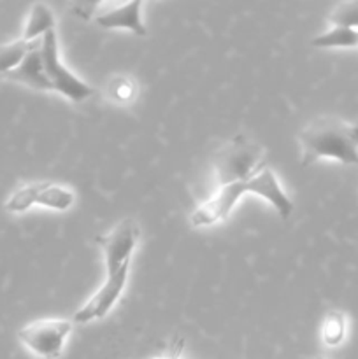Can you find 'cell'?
Returning <instances> with one entry per match:
<instances>
[{
	"label": "cell",
	"mask_w": 358,
	"mask_h": 359,
	"mask_svg": "<svg viewBox=\"0 0 358 359\" xmlns=\"http://www.w3.org/2000/svg\"><path fill=\"white\" fill-rule=\"evenodd\" d=\"M183 347H185V340L183 339H174V342L168 346L167 353L160 354V356H154L151 359H181V353H183Z\"/></svg>",
	"instance_id": "cell-17"
},
{
	"label": "cell",
	"mask_w": 358,
	"mask_h": 359,
	"mask_svg": "<svg viewBox=\"0 0 358 359\" xmlns=\"http://www.w3.org/2000/svg\"><path fill=\"white\" fill-rule=\"evenodd\" d=\"M41 58L53 91L63 95V97L69 98L70 102H76V104L84 102L93 95V88L90 84L84 83L83 79H79L76 74H72L63 65L62 58H60V44L56 30H49L42 37Z\"/></svg>",
	"instance_id": "cell-4"
},
{
	"label": "cell",
	"mask_w": 358,
	"mask_h": 359,
	"mask_svg": "<svg viewBox=\"0 0 358 359\" xmlns=\"http://www.w3.org/2000/svg\"><path fill=\"white\" fill-rule=\"evenodd\" d=\"M311 46L319 49L358 48V30L343 27H330L326 32L316 35L311 41Z\"/></svg>",
	"instance_id": "cell-14"
},
{
	"label": "cell",
	"mask_w": 358,
	"mask_h": 359,
	"mask_svg": "<svg viewBox=\"0 0 358 359\" xmlns=\"http://www.w3.org/2000/svg\"><path fill=\"white\" fill-rule=\"evenodd\" d=\"M329 23L332 27L358 30V0L357 2H343L333 7L329 14Z\"/></svg>",
	"instance_id": "cell-16"
},
{
	"label": "cell",
	"mask_w": 358,
	"mask_h": 359,
	"mask_svg": "<svg viewBox=\"0 0 358 359\" xmlns=\"http://www.w3.org/2000/svg\"><path fill=\"white\" fill-rule=\"evenodd\" d=\"M298 147L302 167L319 160L358 165V125L337 116H319L300 130Z\"/></svg>",
	"instance_id": "cell-2"
},
{
	"label": "cell",
	"mask_w": 358,
	"mask_h": 359,
	"mask_svg": "<svg viewBox=\"0 0 358 359\" xmlns=\"http://www.w3.org/2000/svg\"><path fill=\"white\" fill-rule=\"evenodd\" d=\"M130 272H119L114 276H105L104 284L98 287L97 293L74 314V323L77 325H90L100 321L114 309L126 287Z\"/></svg>",
	"instance_id": "cell-8"
},
{
	"label": "cell",
	"mask_w": 358,
	"mask_h": 359,
	"mask_svg": "<svg viewBox=\"0 0 358 359\" xmlns=\"http://www.w3.org/2000/svg\"><path fill=\"white\" fill-rule=\"evenodd\" d=\"M347 332V319L344 316L343 311H332L326 312L325 319L321 323V330H319V335H321L323 344L326 347H337L344 342Z\"/></svg>",
	"instance_id": "cell-15"
},
{
	"label": "cell",
	"mask_w": 358,
	"mask_h": 359,
	"mask_svg": "<svg viewBox=\"0 0 358 359\" xmlns=\"http://www.w3.org/2000/svg\"><path fill=\"white\" fill-rule=\"evenodd\" d=\"M4 77L9 81H14V83L25 84V86L32 88V90L53 91L51 83H49L48 76H46V72H44V65H42L41 48H37V49H34L32 53H28L27 58L20 63V67H16L14 70H11V72Z\"/></svg>",
	"instance_id": "cell-10"
},
{
	"label": "cell",
	"mask_w": 358,
	"mask_h": 359,
	"mask_svg": "<svg viewBox=\"0 0 358 359\" xmlns=\"http://www.w3.org/2000/svg\"><path fill=\"white\" fill-rule=\"evenodd\" d=\"M318 359H323V358H318Z\"/></svg>",
	"instance_id": "cell-18"
},
{
	"label": "cell",
	"mask_w": 358,
	"mask_h": 359,
	"mask_svg": "<svg viewBox=\"0 0 358 359\" xmlns=\"http://www.w3.org/2000/svg\"><path fill=\"white\" fill-rule=\"evenodd\" d=\"M139 93V86H137L135 79L128 74H114L109 77V81L104 86V95L109 102L116 105H125L132 104Z\"/></svg>",
	"instance_id": "cell-12"
},
{
	"label": "cell",
	"mask_w": 358,
	"mask_h": 359,
	"mask_svg": "<svg viewBox=\"0 0 358 359\" xmlns=\"http://www.w3.org/2000/svg\"><path fill=\"white\" fill-rule=\"evenodd\" d=\"M142 2H125V4H98L97 11L93 14L95 25L105 30H128L132 34L147 35V28L142 21Z\"/></svg>",
	"instance_id": "cell-9"
},
{
	"label": "cell",
	"mask_w": 358,
	"mask_h": 359,
	"mask_svg": "<svg viewBox=\"0 0 358 359\" xmlns=\"http://www.w3.org/2000/svg\"><path fill=\"white\" fill-rule=\"evenodd\" d=\"M70 332H72V321L49 318L28 323L18 332V339L37 358L58 359L63 354Z\"/></svg>",
	"instance_id": "cell-5"
},
{
	"label": "cell",
	"mask_w": 358,
	"mask_h": 359,
	"mask_svg": "<svg viewBox=\"0 0 358 359\" xmlns=\"http://www.w3.org/2000/svg\"><path fill=\"white\" fill-rule=\"evenodd\" d=\"M49 30H55V16L46 4H34L25 23V41H39Z\"/></svg>",
	"instance_id": "cell-13"
},
{
	"label": "cell",
	"mask_w": 358,
	"mask_h": 359,
	"mask_svg": "<svg viewBox=\"0 0 358 359\" xmlns=\"http://www.w3.org/2000/svg\"><path fill=\"white\" fill-rule=\"evenodd\" d=\"M263 147L246 135H235L214 154V175L220 186L244 181L265 168Z\"/></svg>",
	"instance_id": "cell-3"
},
{
	"label": "cell",
	"mask_w": 358,
	"mask_h": 359,
	"mask_svg": "<svg viewBox=\"0 0 358 359\" xmlns=\"http://www.w3.org/2000/svg\"><path fill=\"white\" fill-rule=\"evenodd\" d=\"M41 42L42 39H39V41H25L21 37L18 41L0 44V76H7L11 70L20 67V63L27 58L28 53L41 48Z\"/></svg>",
	"instance_id": "cell-11"
},
{
	"label": "cell",
	"mask_w": 358,
	"mask_h": 359,
	"mask_svg": "<svg viewBox=\"0 0 358 359\" xmlns=\"http://www.w3.org/2000/svg\"><path fill=\"white\" fill-rule=\"evenodd\" d=\"M246 193H251V195L267 200L283 219H288L295 209L293 202L288 198L284 189L281 188L274 172L265 167L262 172H258L253 177L244 179V181L220 186V189L209 200H206L202 205L193 210L190 223H192L193 228H204L225 221L234 210L235 203Z\"/></svg>",
	"instance_id": "cell-1"
},
{
	"label": "cell",
	"mask_w": 358,
	"mask_h": 359,
	"mask_svg": "<svg viewBox=\"0 0 358 359\" xmlns=\"http://www.w3.org/2000/svg\"><path fill=\"white\" fill-rule=\"evenodd\" d=\"M76 203V195L70 188L56 182L39 181L20 186L9 195L6 209L13 214L27 212L30 207L42 205L53 210H69Z\"/></svg>",
	"instance_id": "cell-6"
},
{
	"label": "cell",
	"mask_w": 358,
	"mask_h": 359,
	"mask_svg": "<svg viewBox=\"0 0 358 359\" xmlns=\"http://www.w3.org/2000/svg\"><path fill=\"white\" fill-rule=\"evenodd\" d=\"M139 224L132 219H123L116 223L107 233L97 238L102 249L107 276L119 272H130L132 256L139 244Z\"/></svg>",
	"instance_id": "cell-7"
}]
</instances>
